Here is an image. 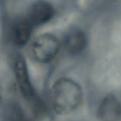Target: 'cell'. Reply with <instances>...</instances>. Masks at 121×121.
<instances>
[{
    "label": "cell",
    "instance_id": "1",
    "mask_svg": "<svg viewBox=\"0 0 121 121\" xmlns=\"http://www.w3.org/2000/svg\"><path fill=\"white\" fill-rule=\"evenodd\" d=\"M50 96L54 112L65 115L79 107L83 100V91L76 82L70 78H61L53 84Z\"/></svg>",
    "mask_w": 121,
    "mask_h": 121
},
{
    "label": "cell",
    "instance_id": "2",
    "mask_svg": "<svg viewBox=\"0 0 121 121\" xmlns=\"http://www.w3.org/2000/svg\"><path fill=\"white\" fill-rule=\"evenodd\" d=\"M60 48L59 39L50 33H44L35 38L28 47L31 59L39 63L50 62L56 57Z\"/></svg>",
    "mask_w": 121,
    "mask_h": 121
},
{
    "label": "cell",
    "instance_id": "3",
    "mask_svg": "<svg viewBox=\"0 0 121 121\" xmlns=\"http://www.w3.org/2000/svg\"><path fill=\"white\" fill-rule=\"evenodd\" d=\"M14 70L17 83L21 94L26 99H33L35 96V92L31 82L26 60L21 56H18L15 59Z\"/></svg>",
    "mask_w": 121,
    "mask_h": 121
},
{
    "label": "cell",
    "instance_id": "4",
    "mask_svg": "<svg viewBox=\"0 0 121 121\" xmlns=\"http://www.w3.org/2000/svg\"><path fill=\"white\" fill-rule=\"evenodd\" d=\"M98 118L102 121H117L121 117V103L112 94L102 100L97 110Z\"/></svg>",
    "mask_w": 121,
    "mask_h": 121
},
{
    "label": "cell",
    "instance_id": "5",
    "mask_svg": "<svg viewBox=\"0 0 121 121\" xmlns=\"http://www.w3.org/2000/svg\"><path fill=\"white\" fill-rule=\"evenodd\" d=\"M54 7L47 1H38L32 5L27 20L32 26H39L50 21L54 15Z\"/></svg>",
    "mask_w": 121,
    "mask_h": 121
},
{
    "label": "cell",
    "instance_id": "6",
    "mask_svg": "<svg viewBox=\"0 0 121 121\" xmlns=\"http://www.w3.org/2000/svg\"><path fill=\"white\" fill-rule=\"evenodd\" d=\"M86 34L81 30L75 28L70 30L63 39V47L67 53L72 56L78 55L87 46Z\"/></svg>",
    "mask_w": 121,
    "mask_h": 121
},
{
    "label": "cell",
    "instance_id": "7",
    "mask_svg": "<svg viewBox=\"0 0 121 121\" xmlns=\"http://www.w3.org/2000/svg\"><path fill=\"white\" fill-rule=\"evenodd\" d=\"M32 31L33 26L27 18L18 20L14 24L12 28L13 42L19 47L24 46L30 39Z\"/></svg>",
    "mask_w": 121,
    "mask_h": 121
},
{
    "label": "cell",
    "instance_id": "8",
    "mask_svg": "<svg viewBox=\"0 0 121 121\" xmlns=\"http://www.w3.org/2000/svg\"><path fill=\"white\" fill-rule=\"evenodd\" d=\"M7 121H29L23 111L17 104L11 107Z\"/></svg>",
    "mask_w": 121,
    "mask_h": 121
},
{
    "label": "cell",
    "instance_id": "9",
    "mask_svg": "<svg viewBox=\"0 0 121 121\" xmlns=\"http://www.w3.org/2000/svg\"><path fill=\"white\" fill-rule=\"evenodd\" d=\"M1 101H2V88L0 85V105H1Z\"/></svg>",
    "mask_w": 121,
    "mask_h": 121
}]
</instances>
